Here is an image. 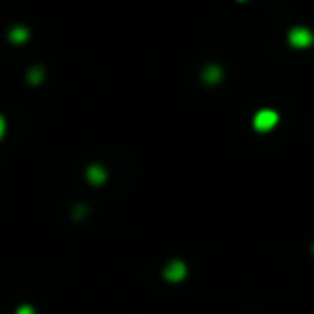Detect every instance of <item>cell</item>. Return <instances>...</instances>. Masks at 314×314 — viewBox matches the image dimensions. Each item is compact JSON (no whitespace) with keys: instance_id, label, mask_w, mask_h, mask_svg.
<instances>
[{"instance_id":"cell-1","label":"cell","mask_w":314,"mask_h":314,"mask_svg":"<svg viewBox=\"0 0 314 314\" xmlns=\"http://www.w3.org/2000/svg\"><path fill=\"white\" fill-rule=\"evenodd\" d=\"M17 314H31V310H19Z\"/></svg>"},{"instance_id":"cell-2","label":"cell","mask_w":314,"mask_h":314,"mask_svg":"<svg viewBox=\"0 0 314 314\" xmlns=\"http://www.w3.org/2000/svg\"><path fill=\"white\" fill-rule=\"evenodd\" d=\"M3 127H5V125H3V119H0V136H3Z\"/></svg>"}]
</instances>
